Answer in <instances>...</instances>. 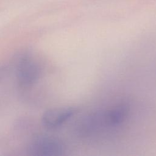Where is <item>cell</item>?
Segmentation results:
<instances>
[{"label": "cell", "instance_id": "obj_1", "mask_svg": "<svg viewBox=\"0 0 156 156\" xmlns=\"http://www.w3.org/2000/svg\"><path fill=\"white\" fill-rule=\"evenodd\" d=\"M65 146L58 139L49 136H40L30 144L29 154L37 156H59L63 155Z\"/></svg>", "mask_w": 156, "mask_h": 156}, {"label": "cell", "instance_id": "obj_2", "mask_svg": "<svg viewBox=\"0 0 156 156\" xmlns=\"http://www.w3.org/2000/svg\"><path fill=\"white\" fill-rule=\"evenodd\" d=\"M40 74V66L35 60L26 57L19 61L16 77L21 86L27 87L34 85L38 80Z\"/></svg>", "mask_w": 156, "mask_h": 156}, {"label": "cell", "instance_id": "obj_3", "mask_svg": "<svg viewBox=\"0 0 156 156\" xmlns=\"http://www.w3.org/2000/svg\"><path fill=\"white\" fill-rule=\"evenodd\" d=\"M76 112L77 108L73 107L51 108L44 112L41 118V122L46 127L56 128L68 121Z\"/></svg>", "mask_w": 156, "mask_h": 156}, {"label": "cell", "instance_id": "obj_4", "mask_svg": "<svg viewBox=\"0 0 156 156\" xmlns=\"http://www.w3.org/2000/svg\"><path fill=\"white\" fill-rule=\"evenodd\" d=\"M129 112L126 104H119L108 110L104 115V122L109 126H116L122 122Z\"/></svg>", "mask_w": 156, "mask_h": 156}]
</instances>
